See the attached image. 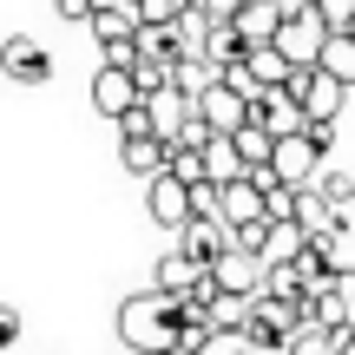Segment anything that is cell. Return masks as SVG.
I'll return each mask as SVG.
<instances>
[{"instance_id":"cell-1","label":"cell","mask_w":355,"mask_h":355,"mask_svg":"<svg viewBox=\"0 0 355 355\" xmlns=\"http://www.w3.org/2000/svg\"><path fill=\"white\" fill-rule=\"evenodd\" d=\"M119 349H139V355H171L184 349V296L171 290H139L119 303Z\"/></svg>"},{"instance_id":"cell-2","label":"cell","mask_w":355,"mask_h":355,"mask_svg":"<svg viewBox=\"0 0 355 355\" xmlns=\"http://www.w3.org/2000/svg\"><path fill=\"white\" fill-rule=\"evenodd\" d=\"M322 152H329V119H309L303 132H283V139H277L270 171L290 178V184H316V178H322Z\"/></svg>"},{"instance_id":"cell-3","label":"cell","mask_w":355,"mask_h":355,"mask_svg":"<svg viewBox=\"0 0 355 355\" xmlns=\"http://www.w3.org/2000/svg\"><path fill=\"white\" fill-rule=\"evenodd\" d=\"M329 33H336V26H329V20H322V13L303 0V7H290V13H283L277 46H283V60H290V66H322V46H329Z\"/></svg>"},{"instance_id":"cell-4","label":"cell","mask_w":355,"mask_h":355,"mask_svg":"<svg viewBox=\"0 0 355 355\" xmlns=\"http://www.w3.org/2000/svg\"><path fill=\"white\" fill-rule=\"evenodd\" d=\"M145 211H152V224H158V230H171V237H178V230L198 217V198H191V184L165 165L158 178H145Z\"/></svg>"},{"instance_id":"cell-5","label":"cell","mask_w":355,"mask_h":355,"mask_svg":"<svg viewBox=\"0 0 355 355\" xmlns=\"http://www.w3.org/2000/svg\"><path fill=\"white\" fill-rule=\"evenodd\" d=\"M0 73H7V86H46L53 79V53L40 46V40H26V33H7L0 40Z\"/></svg>"},{"instance_id":"cell-6","label":"cell","mask_w":355,"mask_h":355,"mask_svg":"<svg viewBox=\"0 0 355 355\" xmlns=\"http://www.w3.org/2000/svg\"><path fill=\"white\" fill-rule=\"evenodd\" d=\"M132 105H145V92H139V79H132V66H99V73H92V112L119 125Z\"/></svg>"},{"instance_id":"cell-7","label":"cell","mask_w":355,"mask_h":355,"mask_svg":"<svg viewBox=\"0 0 355 355\" xmlns=\"http://www.w3.org/2000/svg\"><path fill=\"white\" fill-rule=\"evenodd\" d=\"M198 112L211 119V132H224V139H230V132H243L257 119V99H250V92H237L230 79H217L211 92H198Z\"/></svg>"},{"instance_id":"cell-8","label":"cell","mask_w":355,"mask_h":355,"mask_svg":"<svg viewBox=\"0 0 355 355\" xmlns=\"http://www.w3.org/2000/svg\"><path fill=\"white\" fill-rule=\"evenodd\" d=\"M211 270H217V283H224L230 296H263V283H270V263L257 250H243V243H230Z\"/></svg>"},{"instance_id":"cell-9","label":"cell","mask_w":355,"mask_h":355,"mask_svg":"<svg viewBox=\"0 0 355 355\" xmlns=\"http://www.w3.org/2000/svg\"><path fill=\"white\" fill-rule=\"evenodd\" d=\"M283 13H290V0H243L230 26L243 33V46H270V40L283 33Z\"/></svg>"},{"instance_id":"cell-10","label":"cell","mask_w":355,"mask_h":355,"mask_svg":"<svg viewBox=\"0 0 355 355\" xmlns=\"http://www.w3.org/2000/svg\"><path fill=\"white\" fill-rule=\"evenodd\" d=\"M178 243H184V250L198 257V263H217V257H224L230 243H237V230H230L224 217H191V224L178 230Z\"/></svg>"},{"instance_id":"cell-11","label":"cell","mask_w":355,"mask_h":355,"mask_svg":"<svg viewBox=\"0 0 355 355\" xmlns=\"http://www.w3.org/2000/svg\"><path fill=\"white\" fill-rule=\"evenodd\" d=\"M217 217H224L230 230H243V224H263V217H270V204H263V184H257V178H237V184H224V204H217Z\"/></svg>"},{"instance_id":"cell-12","label":"cell","mask_w":355,"mask_h":355,"mask_svg":"<svg viewBox=\"0 0 355 355\" xmlns=\"http://www.w3.org/2000/svg\"><path fill=\"white\" fill-rule=\"evenodd\" d=\"M257 125H270L277 139H283V132H303V125H309V105L296 99L290 86H270L263 99H257Z\"/></svg>"},{"instance_id":"cell-13","label":"cell","mask_w":355,"mask_h":355,"mask_svg":"<svg viewBox=\"0 0 355 355\" xmlns=\"http://www.w3.org/2000/svg\"><path fill=\"white\" fill-rule=\"evenodd\" d=\"M204 270H211V263H198V257H191L184 243L171 237V250L158 257V270H152V283H158V290H171V296H191V290H198V277H204Z\"/></svg>"},{"instance_id":"cell-14","label":"cell","mask_w":355,"mask_h":355,"mask_svg":"<svg viewBox=\"0 0 355 355\" xmlns=\"http://www.w3.org/2000/svg\"><path fill=\"white\" fill-rule=\"evenodd\" d=\"M119 165L132 178H158L171 165V139H158V132H145V139H119Z\"/></svg>"},{"instance_id":"cell-15","label":"cell","mask_w":355,"mask_h":355,"mask_svg":"<svg viewBox=\"0 0 355 355\" xmlns=\"http://www.w3.org/2000/svg\"><path fill=\"white\" fill-rule=\"evenodd\" d=\"M309 243H316V237H309L303 217H277V224H270V237H263V263H296Z\"/></svg>"},{"instance_id":"cell-16","label":"cell","mask_w":355,"mask_h":355,"mask_svg":"<svg viewBox=\"0 0 355 355\" xmlns=\"http://www.w3.org/2000/svg\"><path fill=\"white\" fill-rule=\"evenodd\" d=\"M243 66H250V79H257V86H283V79H290L296 73V66L290 60H283V46H277V40H270V46H243Z\"/></svg>"},{"instance_id":"cell-17","label":"cell","mask_w":355,"mask_h":355,"mask_svg":"<svg viewBox=\"0 0 355 355\" xmlns=\"http://www.w3.org/2000/svg\"><path fill=\"white\" fill-rule=\"evenodd\" d=\"M204 165H211L217 184H237V178H250V165H243V152H237V139H224V132L204 145Z\"/></svg>"},{"instance_id":"cell-18","label":"cell","mask_w":355,"mask_h":355,"mask_svg":"<svg viewBox=\"0 0 355 355\" xmlns=\"http://www.w3.org/2000/svg\"><path fill=\"white\" fill-rule=\"evenodd\" d=\"M230 139H237V152H243V165H250V171H263L270 158H277V132L257 125V119H250L243 132H230Z\"/></svg>"},{"instance_id":"cell-19","label":"cell","mask_w":355,"mask_h":355,"mask_svg":"<svg viewBox=\"0 0 355 355\" xmlns=\"http://www.w3.org/2000/svg\"><path fill=\"white\" fill-rule=\"evenodd\" d=\"M322 73H336L343 86H355V26L329 33V46H322Z\"/></svg>"},{"instance_id":"cell-20","label":"cell","mask_w":355,"mask_h":355,"mask_svg":"<svg viewBox=\"0 0 355 355\" xmlns=\"http://www.w3.org/2000/svg\"><path fill=\"white\" fill-rule=\"evenodd\" d=\"M290 355H343V329H322V322H303L290 336Z\"/></svg>"},{"instance_id":"cell-21","label":"cell","mask_w":355,"mask_h":355,"mask_svg":"<svg viewBox=\"0 0 355 355\" xmlns=\"http://www.w3.org/2000/svg\"><path fill=\"white\" fill-rule=\"evenodd\" d=\"M217 79H224V66H211V60H184V66L171 73V86H184L191 99H198V92H211Z\"/></svg>"},{"instance_id":"cell-22","label":"cell","mask_w":355,"mask_h":355,"mask_svg":"<svg viewBox=\"0 0 355 355\" xmlns=\"http://www.w3.org/2000/svg\"><path fill=\"white\" fill-rule=\"evenodd\" d=\"M198 355H257V343H250V329H211V343Z\"/></svg>"},{"instance_id":"cell-23","label":"cell","mask_w":355,"mask_h":355,"mask_svg":"<svg viewBox=\"0 0 355 355\" xmlns=\"http://www.w3.org/2000/svg\"><path fill=\"white\" fill-rule=\"evenodd\" d=\"M191 7H198V0H139V20L145 26H171V20H184Z\"/></svg>"},{"instance_id":"cell-24","label":"cell","mask_w":355,"mask_h":355,"mask_svg":"<svg viewBox=\"0 0 355 355\" xmlns=\"http://www.w3.org/2000/svg\"><path fill=\"white\" fill-rule=\"evenodd\" d=\"M316 191L336 204V211H349V204H355V178H349V171H322V178H316Z\"/></svg>"},{"instance_id":"cell-25","label":"cell","mask_w":355,"mask_h":355,"mask_svg":"<svg viewBox=\"0 0 355 355\" xmlns=\"http://www.w3.org/2000/svg\"><path fill=\"white\" fill-rule=\"evenodd\" d=\"M53 13H60L66 26H92V13H99V0H53Z\"/></svg>"},{"instance_id":"cell-26","label":"cell","mask_w":355,"mask_h":355,"mask_svg":"<svg viewBox=\"0 0 355 355\" xmlns=\"http://www.w3.org/2000/svg\"><path fill=\"white\" fill-rule=\"evenodd\" d=\"M309 7H316L322 20L336 26V33H343V26H355V0H309Z\"/></svg>"},{"instance_id":"cell-27","label":"cell","mask_w":355,"mask_h":355,"mask_svg":"<svg viewBox=\"0 0 355 355\" xmlns=\"http://www.w3.org/2000/svg\"><path fill=\"white\" fill-rule=\"evenodd\" d=\"M119 132H125V139H145V132H158V125H152V105H132V112L119 119Z\"/></svg>"},{"instance_id":"cell-28","label":"cell","mask_w":355,"mask_h":355,"mask_svg":"<svg viewBox=\"0 0 355 355\" xmlns=\"http://www.w3.org/2000/svg\"><path fill=\"white\" fill-rule=\"evenodd\" d=\"M13 343H20V309L0 303V349H13Z\"/></svg>"},{"instance_id":"cell-29","label":"cell","mask_w":355,"mask_h":355,"mask_svg":"<svg viewBox=\"0 0 355 355\" xmlns=\"http://www.w3.org/2000/svg\"><path fill=\"white\" fill-rule=\"evenodd\" d=\"M336 290H343L349 303H355V270H343V277H336Z\"/></svg>"},{"instance_id":"cell-30","label":"cell","mask_w":355,"mask_h":355,"mask_svg":"<svg viewBox=\"0 0 355 355\" xmlns=\"http://www.w3.org/2000/svg\"><path fill=\"white\" fill-rule=\"evenodd\" d=\"M119 355H139V349H119Z\"/></svg>"},{"instance_id":"cell-31","label":"cell","mask_w":355,"mask_h":355,"mask_svg":"<svg viewBox=\"0 0 355 355\" xmlns=\"http://www.w3.org/2000/svg\"><path fill=\"white\" fill-rule=\"evenodd\" d=\"M171 355H191V349H171Z\"/></svg>"}]
</instances>
